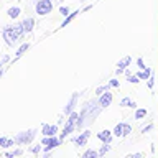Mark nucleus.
Segmentation results:
<instances>
[{
  "mask_svg": "<svg viewBox=\"0 0 158 158\" xmlns=\"http://www.w3.org/2000/svg\"><path fill=\"white\" fill-rule=\"evenodd\" d=\"M53 8V0H38L36 2V13L38 15H48Z\"/></svg>",
  "mask_w": 158,
  "mask_h": 158,
  "instance_id": "3",
  "label": "nucleus"
},
{
  "mask_svg": "<svg viewBox=\"0 0 158 158\" xmlns=\"http://www.w3.org/2000/svg\"><path fill=\"white\" fill-rule=\"evenodd\" d=\"M13 140H10V138H3V137H0V147H3V148H8V147H13Z\"/></svg>",
  "mask_w": 158,
  "mask_h": 158,
  "instance_id": "14",
  "label": "nucleus"
},
{
  "mask_svg": "<svg viewBox=\"0 0 158 158\" xmlns=\"http://www.w3.org/2000/svg\"><path fill=\"white\" fill-rule=\"evenodd\" d=\"M150 128H152V125H147L145 128H142V132H143V133H145V132H148V130H150Z\"/></svg>",
  "mask_w": 158,
  "mask_h": 158,
  "instance_id": "31",
  "label": "nucleus"
},
{
  "mask_svg": "<svg viewBox=\"0 0 158 158\" xmlns=\"http://www.w3.org/2000/svg\"><path fill=\"white\" fill-rule=\"evenodd\" d=\"M109 150H110V147H109V143H106V145H104V147H102L97 153H99V156H102V155H106V153H107Z\"/></svg>",
  "mask_w": 158,
  "mask_h": 158,
  "instance_id": "23",
  "label": "nucleus"
},
{
  "mask_svg": "<svg viewBox=\"0 0 158 158\" xmlns=\"http://www.w3.org/2000/svg\"><path fill=\"white\" fill-rule=\"evenodd\" d=\"M56 132H58L56 125H43V135L53 137V135H56Z\"/></svg>",
  "mask_w": 158,
  "mask_h": 158,
  "instance_id": "9",
  "label": "nucleus"
},
{
  "mask_svg": "<svg viewBox=\"0 0 158 158\" xmlns=\"http://www.w3.org/2000/svg\"><path fill=\"white\" fill-rule=\"evenodd\" d=\"M137 64H138V68H140V69H145V64H143V59L142 58L137 59Z\"/></svg>",
  "mask_w": 158,
  "mask_h": 158,
  "instance_id": "26",
  "label": "nucleus"
},
{
  "mask_svg": "<svg viewBox=\"0 0 158 158\" xmlns=\"http://www.w3.org/2000/svg\"><path fill=\"white\" fill-rule=\"evenodd\" d=\"M82 158H99V153H97L96 150H87V152L82 155Z\"/></svg>",
  "mask_w": 158,
  "mask_h": 158,
  "instance_id": "19",
  "label": "nucleus"
},
{
  "mask_svg": "<svg viewBox=\"0 0 158 158\" xmlns=\"http://www.w3.org/2000/svg\"><path fill=\"white\" fill-rule=\"evenodd\" d=\"M125 158H142V153H135V155H127Z\"/></svg>",
  "mask_w": 158,
  "mask_h": 158,
  "instance_id": "28",
  "label": "nucleus"
},
{
  "mask_svg": "<svg viewBox=\"0 0 158 158\" xmlns=\"http://www.w3.org/2000/svg\"><path fill=\"white\" fill-rule=\"evenodd\" d=\"M41 145H46V147H44V150L49 152L51 148H56V147L59 145V140L56 138V135H53V137H46V138L43 140Z\"/></svg>",
  "mask_w": 158,
  "mask_h": 158,
  "instance_id": "5",
  "label": "nucleus"
},
{
  "mask_svg": "<svg viewBox=\"0 0 158 158\" xmlns=\"http://www.w3.org/2000/svg\"><path fill=\"white\" fill-rule=\"evenodd\" d=\"M33 23H35L33 18H27V20L22 23V27H23L25 31H31V30H33Z\"/></svg>",
  "mask_w": 158,
  "mask_h": 158,
  "instance_id": "13",
  "label": "nucleus"
},
{
  "mask_svg": "<svg viewBox=\"0 0 158 158\" xmlns=\"http://www.w3.org/2000/svg\"><path fill=\"white\" fill-rule=\"evenodd\" d=\"M59 12H61V15H64V17H66V15L69 13V8H68V7H61V8H59Z\"/></svg>",
  "mask_w": 158,
  "mask_h": 158,
  "instance_id": "25",
  "label": "nucleus"
},
{
  "mask_svg": "<svg viewBox=\"0 0 158 158\" xmlns=\"http://www.w3.org/2000/svg\"><path fill=\"white\" fill-rule=\"evenodd\" d=\"M137 76L140 77V79H148V77L152 76V71H150V69H148V68H147V69H142V71L138 73Z\"/></svg>",
  "mask_w": 158,
  "mask_h": 158,
  "instance_id": "17",
  "label": "nucleus"
},
{
  "mask_svg": "<svg viewBox=\"0 0 158 158\" xmlns=\"http://www.w3.org/2000/svg\"><path fill=\"white\" fill-rule=\"evenodd\" d=\"M125 74H127V77H128V79H127L128 82H133V84H137L138 81H140V77H138V76H133V74H132L130 71H125Z\"/></svg>",
  "mask_w": 158,
  "mask_h": 158,
  "instance_id": "18",
  "label": "nucleus"
},
{
  "mask_svg": "<svg viewBox=\"0 0 158 158\" xmlns=\"http://www.w3.org/2000/svg\"><path fill=\"white\" fill-rule=\"evenodd\" d=\"M109 84H110V87H118V81H117V79H112Z\"/></svg>",
  "mask_w": 158,
  "mask_h": 158,
  "instance_id": "27",
  "label": "nucleus"
},
{
  "mask_svg": "<svg viewBox=\"0 0 158 158\" xmlns=\"http://www.w3.org/2000/svg\"><path fill=\"white\" fill-rule=\"evenodd\" d=\"M0 66H2V63H0Z\"/></svg>",
  "mask_w": 158,
  "mask_h": 158,
  "instance_id": "33",
  "label": "nucleus"
},
{
  "mask_svg": "<svg viewBox=\"0 0 158 158\" xmlns=\"http://www.w3.org/2000/svg\"><path fill=\"white\" fill-rule=\"evenodd\" d=\"M2 74H3V71H2V69H0V77H2Z\"/></svg>",
  "mask_w": 158,
  "mask_h": 158,
  "instance_id": "32",
  "label": "nucleus"
},
{
  "mask_svg": "<svg viewBox=\"0 0 158 158\" xmlns=\"http://www.w3.org/2000/svg\"><path fill=\"white\" fill-rule=\"evenodd\" d=\"M77 13H79V10H76V12H73V13H69V15H68V17H66V20H64V22L61 23V27H66V25H68V23H71V22H73V20H74V17H76V15H77Z\"/></svg>",
  "mask_w": 158,
  "mask_h": 158,
  "instance_id": "15",
  "label": "nucleus"
},
{
  "mask_svg": "<svg viewBox=\"0 0 158 158\" xmlns=\"http://www.w3.org/2000/svg\"><path fill=\"white\" fill-rule=\"evenodd\" d=\"M153 84H155V82H153V77L150 76V77H148V87H153Z\"/></svg>",
  "mask_w": 158,
  "mask_h": 158,
  "instance_id": "29",
  "label": "nucleus"
},
{
  "mask_svg": "<svg viewBox=\"0 0 158 158\" xmlns=\"http://www.w3.org/2000/svg\"><path fill=\"white\" fill-rule=\"evenodd\" d=\"M120 106L122 107H135L137 104H135V101H132L130 97H123L122 101H120Z\"/></svg>",
  "mask_w": 158,
  "mask_h": 158,
  "instance_id": "12",
  "label": "nucleus"
},
{
  "mask_svg": "<svg viewBox=\"0 0 158 158\" xmlns=\"http://www.w3.org/2000/svg\"><path fill=\"white\" fill-rule=\"evenodd\" d=\"M18 15H20V8H18V7H13V8L8 10V17H10V18H17Z\"/></svg>",
  "mask_w": 158,
  "mask_h": 158,
  "instance_id": "20",
  "label": "nucleus"
},
{
  "mask_svg": "<svg viewBox=\"0 0 158 158\" xmlns=\"http://www.w3.org/2000/svg\"><path fill=\"white\" fill-rule=\"evenodd\" d=\"M130 63H132V58H130V56H125L122 61H118V64H117V66H118V68H117V74H120V73L125 71V68H127Z\"/></svg>",
  "mask_w": 158,
  "mask_h": 158,
  "instance_id": "8",
  "label": "nucleus"
},
{
  "mask_svg": "<svg viewBox=\"0 0 158 158\" xmlns=\"http://www.w3.org/2000/svg\"><path fill=\"white\" fill-rule=\"evenodd\" d=\"M130 132H132V127L128 125V123H123V137H127Z\"/></svg>",
  "mask_w": 158,
  "mask_h": 158,
  "instance_id": "24",
  "label": "nucleus"
},
{
  "mask_svg": "<svg viewBox=\"0 0 158 158\" xmlns=\"http://www.w3.org/2000/svg\"><path fill=\"white\" fill-rule=\"evenodd\" d=\"M89 135H91V132H82L79 137H76L74 138V143H77V147H84L86 145V142H87V138H89Z\"/></svg>",
  "mask_w": 158,
  "mask_h": 158,
  "instance_id": "7",
  "label": "nucleus"
},
{
  "mask_svg": "<svg viewBox=\"0 0 158 158\" xmlns=\"http://www.w3.org/2000/svg\"><path fill=\"white\" fill-rule=\"evenodd\" d=\"M114 135L115 137H123V123H117L114 128Z\"/></svg>",
  "mask_w": 158,
  "mask_h": 158,
  "instance_id": "16",
  "label": "nucleus"
},
{
  "mask_svg": "<svg viewBox=\"0 0 158 158\" xmlns=\"http://www.w3.org/2000/svg\"><path fill=\"white\" fill-rule=\"evenodd\" d=\"M147 115V109H138V110L135 112V118L137 120H140V118H143Z\"/></svg>",
  "mask_w": 158,
  "mask_h": 158,
  "instance_id": "21",
  "label": "nucleus"
},
{
  "mask_svg": "<svg viewBox=\"0 0 158 158\" xmlns=\"http://www.w3.org/2000/svg\"><path fill=\"white\" fill-rule=\"evenodd\" d=\"M40 150H41V147H40V145H38V147H35V148H33V150H31V152H33V153H38Z\"/></svg>",
  "mask_w": 158,
  "mask_h": 158,
  "instance_id": "30",
  "label": "nucleus"
},
{
  "mask_svg": "<svg viewBox=\"0 0 158 158\" xmlns=\"http://www.w3.org/2000/svg\"><path fill=\"white\" fill-rule=\"evenodd\" d=\"M77 114L76 112H71L69 114V118H68V122H66V125H64V130H63V133H61V138H64L66 135H69L74 128H76V123H77Z\"/></svg>",
  "mask_w": 158,
  "mask_h": 158,
  "instance_id": "2",
  "label": "nucleus"
},
{
  "mask_svg": "<svg viewBox=\"0 0 158 158\" xmlns=\"http://www.w3.org/2000/svg\"><path fill=\"white\" fill-rule=\"evenodd\" d=\"M23 27L22 25H13V27H7L3 30V40H5V43L8 44V46H13L15 43L18 41L20 38H22V35H23Z\"/></svg>",
  "mask_w": 158,
  "mask_h": 158,
  "instance_id": "1",
  "label": "nucleus"
},
{
  "mask_svg": "<svg viewBox=\"0 0 158 158\" xmlns=\"http://www.w3.org/2000/svg\"><path fill=\"white\" fill-rule=\"evenodd\" d=\"M110 102H112V94L109 91H106L101 96V99H99V106H101V109H106V107L110 106Z\"/></svg>",
  "mask_w": 158,
  "mask_h": 158,
  "instance_id": "6",
  "label": "nucleus"
},
{
  "mask_svg": "<svg viewBox=\"0 0 158 158\" xmlns=\"http://www.w3.org/2000/svg\"><path fill=\"white\" fill-rule=\"evenodd\" d=\"M35 130H28V132H22L20 135H17V138H15V142L20 143V145H28L30 142L33 140V137H35Z\"/></svg>",
  "mask_w": 158,
  "mask_h": 158,
  "instance_id": "4",
  "label": "nucleus"
},
{
  "mask_svg": "<svg viewBox=\"0 0 158 158\" xmlns=\"http://www.w3.org/2000/svg\"><path fill=\"white\" fill-rule=\"evenodd\" d=\"M76 101H77V92H76V94H73L71 101H69V104L66 106V109H64V112H66V114H71V112H73V109H74V106H76Z\"/></svg>",
  "mask_w": 158,
  "mask_h": 158,
  "instance_id": "11",
  "label": "nucleus"
},
{
  "mask_svg": "<svg viewBox=\"0 0 158 158\" xmlns=\"http://www.w3.org/2000/svg\"><path fill=\"white\" fill-rule=\"evenodd\" d=\"M28 48H30V44H28V43H25V44H22V46H20V49H18V51H17V58H20V56H22V54H23L25 51H27Z\"/></svg>",
  "mask_w": 158,
  "mask_h": 158,
  "instance_id": "22",
  "label": "nucleus"
},
{
  "mask_svg": "<svg viewBox=\"0 0 158 158\" xmlns=\"http://www.w3.org/2000/svg\"><path fill=\"white\" fill-rule=\"evenodd\" d=\"M99 140H102L104 143H110L112 140V133L109 132V130H102V132H99Z\"/></svg>",
  "mask_w": 158,
  "mask_h": 158,
  "instance_id": "10",
  "label": "nucleus"
}]
</instances>
